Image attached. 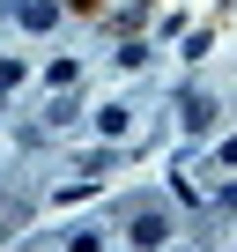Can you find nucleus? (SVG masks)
Instances as JSON below:
<instances>
[{
    "label": "nucleus",
    "mask_w": 237,
    "mask_h": 252,
    "mask_svg": "<svg viewBox=\"0 0 237 252\" xmlns=\"http://www.w3.org/2000/svg\"><path fill=\"white\" fill-rule=\"evenodd\" d=\"M163 237H171V215H163V208H141V215H134V245H141V252H156Z\"/></svg>",
    "instance_id": "1"
},
{
    "label": "nucleus",
    "mask_w": 237,
    "mask_h": 252,
    "mask_svg": "<svg viewBox=\"0 0 237 252\" xmlns=\"http://www.w3.org/2000/svg\"><path fill=\"white\" fill-rule=\"evenodd\" d=\"M185 126H193V134H200V126H215V104H207V96H185Z\"/></svg>",
    "instance_id": "2"
},
{
    "label": "nucleus",
    "mask_w": 237,
    "mask_h": 252,
    "mask_svg": "<svg viewBox=\"0 0 237 252\" xmlns=\"http://www.w3.org/2000/svg\"><path fill=\"white\" fill-rule=\"evenodd\" d=\"M52 15H59L52 0H30V8H23V23H30V30H52Z\"/></svg>",
    "instance_id": "3"
}]
</instances>
